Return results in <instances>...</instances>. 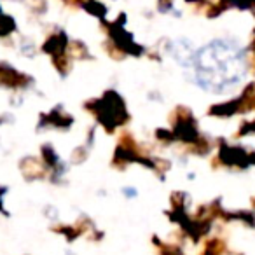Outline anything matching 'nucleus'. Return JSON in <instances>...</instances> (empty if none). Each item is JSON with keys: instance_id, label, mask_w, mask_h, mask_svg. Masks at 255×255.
<instances>
[{"instance_id": "f03ea898", "label": "nucleus", "mask_w": 255, "mask_h": 255, "mask_svg": "<svg viewBox=\"0 0 255 255\" xmlns=\"http://www.w3.org/2000/svg\"><path fill=\"white\" fill-rule=\"evenodd\" d=\"M123 192H126L128 198H133V196H136V191H135V189H124Z\"/></svg>"}, {"instance_id": "f257e3e1", "label": "nucleus", "mask_w": 255, "mask_h": 255, "mask_svg": "<svg viewBox=\"0 0 255 255\" xmlns=\"http://www.w3.org/2000/svg\"><path fill=\"white\" fill-rule=\"evenodd\" d=\"M243 51L234 42L213 40L192 54L194 79L208 93H224L234 88L243 75Z\"/></svg>"}]
</instances>
